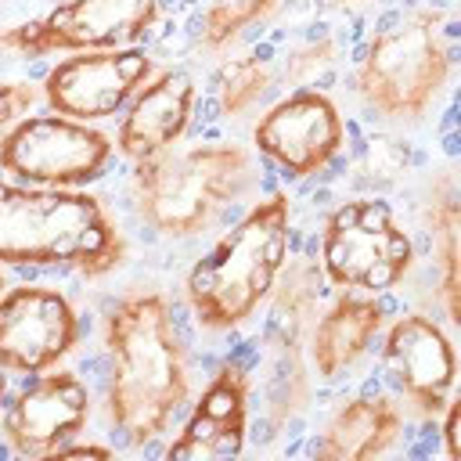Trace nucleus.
Wrapping results in <instances>:
<instances>
[{"label": "nucleus", "instance_id": "nucleus-1", "mask_svg": "<svg viewBox=\"0 0 461 461\" xmlns=\"http://www.w3.org/2000/svg\"><path fill=\"white\" fill-rule=\"evenodd\" d=\"M108 425L126 447H148L187 407L191 371L180 328L158 292H130L104 317Z\"/></svg>", "mask_w": 461, "mask_h": 461}, {"label": "nucleus", "instance_id": "nucleus-2", "mask_svg": "<svg viewBox=\"0 0 461 461\" xmlns=\"http://www.w3.org/2000/svg\"><path fill=\"white\" fill-rule=\"evenodd\" d=\"M122 256V234L101 198L79 187L0 180V267H58L101 277Z\"/></svg>", "mask_w": 461, "mask_h": 461}, {"label": "nucleus", "instance_id": "nucleus-3", "mask_svg": "<svg viewBox=\"0 0 461 461\" xmlns=\"http://www.w3.org/2000/svg\"><path fill=\"white\" fill-rule=\"evenodd\" d=\"M256 184V158L238 140L173 144L133 162L130 198L144 227L162 238L205 234Z\"/></svg>", "mask_w": 461, "mask_h": 461}, {"label": "nucleus", "instance_id": "nucleus-4", "mask_svg": "<svg viewBox=\"0 0 461 461\" xmlns=\"http://www.w3.org/2000/svg\"><path fill=\"white\" fill-rule=\"evenodd\" d=\"M292 249V202L285 191L259 198L187 270L184 295L205 331L241 328L270 295Z\"/></svg>", "mask_w": 461, "mask_h": 461}, {"label": "nucleus", "instance_id": "nucleus-5", "mask_svg": "<svg viewBox=\"0 0 461 461\" xmlns=\"http://www.w3.org/2000/svg\"><path fill=\"white\" fill-rule=\"evenodd\" d=\"M450 79V47L429 11L378 29L357 61L360 101L389 122H418Z\"/></svg>", "mask_w": 461, "mask_h": 461}, {"label": "nucleus", "instance_id": "nucleus-6", "mask_svg": "<svg viewBox=\"0 0 461 461\" xmlns=\"http://www.w3.org/2000/svg\"><path fill=\"white\" fill-rule=\"evenodd\" d=\"M414 263V241L382 198H349L321 230V274L346 292H389Z\"/></svg>", "mask_w": 461, "mask_h": 461}, {"label": "nucleus", "instance_id": "nucleus-7", "mask_svg": "<svg viewBox=\"0 0 461 461\" xmlns=\"http://www.w3.org/2000/svg\"><path fill=\"white\" fill-rule=\"evenodd\" d=\"M112 162L108 133L68 115H25L0 137V169L32 187H83Z\"/></svg>", "mask_w": 461, "mask_h": 461}, {"label": "nucleus", "instance_id": "nucleus-8", "mask_svg": "<svg viewBox=\"0 0 461 461\" xmlns=\"http://www.w3.org/2000/svg\"><path fill=\"white\" fill-rule=\"evenodd\" d=\"M158 0H61L47 14L0 32L4 54L47 58L54 50H119L133 47L155 25Z\"/></svg>", "mask_w": 461, "mask_h": 461}, {"label": "nucleus", "instance_id": "nucleus-9", "mask_svg": "<svg viewBox=\"0 0 461 461\" xmlns=\"http://www.w3.org/2000/svg\"><path fill=\"white\" fill-rule=\"evenodd\" d=\"M342 144L346 122L335 101L310 86L270 104L252 126V148L295 180L328 169Z\"/></svg>", "mask_w": 461, "mask_h": 461}, {"label": "nucleus", "instance_id": "nucleus-10", "mask_svg": "<svg viewBox=\"0 0 461 461\" xmlns=\"http://www.w3.org/2000/svg\"><path fill=\"white\" fill-rule=\"evenodd\" d=\"M79 342V317L65 292L50 285H18L0 299V367L40 375L58 367Z\"/></svg>", "mask_w": 461, "mask_h": 461}, {"label": "nucleus", "instance_id": "nucleus-11", "mask_svg": "<svg viewBox=\"0 0 461 461\" xmlns=\"http://www.w3.org/2000/svg\"><path fill=\"white\" fill-rule=\"evenodd\" d=\"M148 76L151 58L137 47L79 50L61 58L40 86L50 112L79 122H97L122 112V104L148 83Z\"/></svg>", "mask_w": 461, "mask_h": 461}, {"label": "nucleus", "instance_id": "nucleus-12", "mask_svg": "<svg viewBox=\"0 0 461 461\" xmlns=\"http://www.w3.org/2000/svg\"><path fill=\"white\" fill-rule=\"evenodd\" d=\"M382 375L421 418H436L454 396L457 353L429 313H400L382 339Z\"/></svg>", "mask_w": 461, "mask_h": 461}, {"label": "nucleus", "instance_id": "nucleus-13", "mask_svg": "<svg viewBox=\"0 0 461 461\" xmlns=\"http://www.w3.org/2000/svg\"><path fill=\"white\" fill-rule=\"evenodd\" d=\"M90 389L72 371H40L29 385L14 393L4 411V439L14 454L54 457L86 421H90Z\"/></svg>", "mask_w": 461, "mask_h": 461}, {"label": "nucleus", "instance_id": "nucleus-14", "mask_svg": "<svg viewBox=\"0 0 461 461\" xmlns=\"http://www.w3.org/2000/svg\"><path fill=\"white\" fill-rule=\"evenodd\" d=\"M249 429V371L241 360H223L198 393L180 432L169 439V461L238 457Z\"/></svg>", "mask_w": 461, "mask_h": 461}, {"label": "nucleus", "instance_id": "nucleus-15", "mask_svg": "<svg viewBox=\"0 0 461 461\" xmlns=\"http://www.w3.org/2000/svg\"><path fill=\"white\" fill-rule=\"evenodd\" d=\"M198 104V86L191 79V72L184 68H169L162 76H155L151 83H144L133 94L130 112L119 122L115 133V148L122 158L130 162H144L166 148H173Z\"/></svg>", "mask_w": 461, "mask_h": 461}, {"label": "nucleus", "instance_id": "nucleus-16", "mask_svg": "<svg viewBox=\"0 0 461 461\" xmlns=\"http://www.w3.org/2000/svg\"><path fill=\"white\" fill-rule=\"evenodd\" d=\"M385 321V310L367 292H342L310 328L306 360L321 382L346 378L371 349Z\"/></svg>", "mask_w": 461, "mask_h": 461}, {"label": "nucleus", "instance_id": "nucleus-17", "mask_svg": "<svg viewBox=\"0 0 461 461\" xmlns=\"http://www.w3.org/2000/svg\"><path fill=\"white\" fill-rule=\"evenodd\" d=\"M403 436V411L385 393L346 396L324 421L313 457L321 461H367L389 454Z\"/></svg>", "mask_w": 461, "mask_h": 461}, {"label": "nucleus", "instance_id": "nucleus-18", "mask_svg": "<svg viewBox=\"0 0 461 461\" xmlns=\"http://www.w3.org/2000/svg\"><path fill=\"white\" fill-rule=\"evenodd\" d=\"M274 90V72L256 54L227 58L216 72V104L227 119H245L256 112Z\"/></svg>", "mask_w": 461, "mask_h": 461}, {"label": "nucleus", "instance_id": "nucleus-19", "mask_svg": "<svg viewBox=\"0 0 461 461\" xmlns=\"http://www.w3.org/2000/svg\"><path fill=\"white\" fill-rule=\"evenodd\" d=\"M321 285H324V274L313 259H295L277 270V281H274V321L277 324H292V331L306 328V321L313 317L317 310V299H321Z\"/></svg>", "mask_w": 461, "mask_h": 461}, {"label": "nucleus", "instance_id": "nucleus-20", "mask_svg": "<svg viewBox=\"0 0 461 461\" xmlns=\"http://www.w3.org/2000/svg\"><path fill=\"white\" fill-rule=\"evenodd\" d=\"M285 0H212L198 18V40L209 50L227 47L256 22H267Z\"/></svg>", "mask_w": 461, "mask_h": 461}, {"label": "nucleus", "instance_id": "nucleus-21", "mask_svg": "<svg viewBox=\"0 0 461 461\" xmlns=\"http://www.w3.org/2000/svg\"><path fill=\"white\" fill-rule=\"evenodd\" d=\"M411 166V148L407 140L400 137H389V133H375L367 137L364 144V155H360V169L371 184H396Z\"/></svg>", "mask_w": 461, "mask_h": 461}, {"label": "nucleus", "instance_id": "nucleus-22", "mask_svg": "<svg viewBox=\"0 0 461 461\" xmlns=\"http://www.w3.org/2000/svg\"><path fill=\"white\" fill-rule=\"evenodd\" d=\"M335 58H339L335 40H328V36L306 40L303 47H295V50L285 58V79H288L292 86H299V90H303V86H313L317 79H324V76L331 72Z\"/></svg>", "mask_w": 461, "mask_h": 461}, {"label": "nucleus", "instance_id": "nucleus-23", "mask_svg": "<svg viewBox=\"0 0 461 461\" xmlns=\"http://www.w3.org/2000/svg\"><path fill=\"white\" fill-rule=\"evenodd\" d=\"M40 101H43V86H36L29 79H4L0 83V137L14 122H22Z\"/></svg>", "mask_w": 461, "mask_h": 461}, {"label": "nucleus", "instance_id": "nucleus-24", "mask_svg": "<svg viewBox=\"0 0 461 461\" xmlns=\"http://www.w3.org/2000/svg\"><path fill=\"white\" fill-rule=\"evenodd\" d=\"M443 414V454H447V461H461V436H457V400L450 396L447 400V407L439 411Z\"/></svg>", "mask_w": 461, "mask_h": 461}, {"label": "nucleus", "instance_id": "nucleus-25", "mask_svg": "<svg viewBox=\"0 0 461 461\" xmlns=\"http://www.w3.org/2000/svg\"><path fill=\"white\" fill-rule=\"evenodd\" d=\"M54 457H112V447H97V443H65L54 450Z\"/></svg>", "mask_w": 461, "mask_h": 461}, {"label": "nucleus", "instance_id": "nucleus-26", "mask_svg": "<svg viewBox=\"0 0 461 461\" xmlns=\"http://www.w3.org/2000/svg\"><path fill=\"white\" fill-rule=\"evenodd\" d=\"M4 396H7V378H4V367H0V403H4Z\"/></svg>", "mask_w": 461, "mask_h": 461}, {"label": "nucleus", "instance_id": "nucleus-27", "mask_svg": "<svg viewBox=\"0 0 461 461\" xmlns=\"http://www.w3.org/2000/svg\"><path fill=\"white\" fill-rule=\"evenodd\" d=\"M4 292H7V281H4V274H0V299H4Z\"/></svg>", "mask_w": 461, "mask_h": 461}, {"label": "nucleus", "instance_id": "nucleus-28", "mask_svg": "<svg viewBox=\"0 0 461 461\" xmlns=\"http://www.w3.org/2000/svg\"><path fill=\"white\" fill-rule=\"evenodd\" d=\"M346 4H349V0H346Z\"/></svg>", "mask_w": 461, "mask_h": 461}]
</instances>
